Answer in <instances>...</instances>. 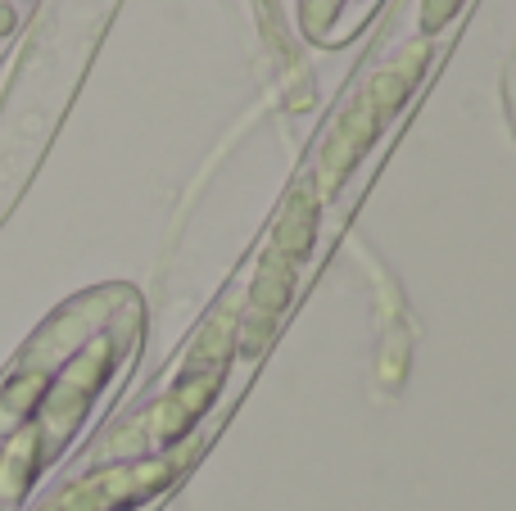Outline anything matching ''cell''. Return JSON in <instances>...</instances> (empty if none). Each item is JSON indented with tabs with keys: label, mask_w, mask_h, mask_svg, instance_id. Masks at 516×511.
I'll return each instance as SVG.
<instances>
[{
	"label": "cell",
	"mask_w": 516,
	"mask_h": 511,
	"mask_svg": "<svg viewBox=\"0 0 516 511\" xmlns=\"http://www.w3.org/2000/svg\"><path fill=\"white\" fill-rule=\"evenodd\" d=\"M453 5H458V0H426V23H430V27L444 23V19L453 14Z\"/></svg>",
	"instance_id": "2"
},
{
	"label": "cell",
	"mask_w": 516,
	"mask_h": 511,
	"mask_svg": "<svg viewBox=\"0 0 516 511\" xmlns=\"http://www.w3.org/2000/svg\"><path fill=\"white\" fill-rule=\"evenodd\" d=\"M412 72H421V55H404L399 64H389L385 72H376L372 82H367V91L349 104V113H340V127H335V136L327 145V172L331 177H340L372 145V136L381 132V123L408 95Z\"/></svg>",
	"instance_id": "1"
}]
</instances>
